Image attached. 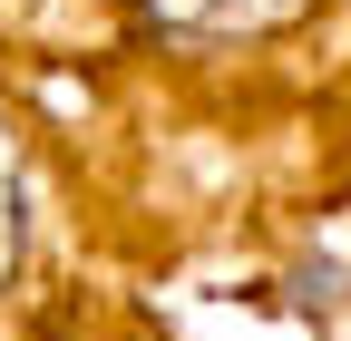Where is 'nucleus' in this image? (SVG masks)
<instances>
[{
    "mask_svg": "<svg viewBox=\"0 0 351 341\" xmlns=\"http://www.w3.org/2000/svg\"><path fill=\"white\" fill-rule=\"evenodd\" d=\"M20 234H29V176H20V147L0 137V273L20 264Z\"/></svg>",
    "mask_w": 351,
    "mask_h": 341,
    "instance_id": "f03ea898",
    "label": "nucleus"
},
{
    "mask_svg": "<svg viewBox=\"0 0 351 341\" xmlns=\"http://www.w3.org/2000/svg\"><path fill=\"white\" fill-rule=\"evenodd\" d=\"M147 10H156L166 29H186V39H244V29L293 20L302 0H147Z\"/></svg>",
    "mask_w": 351,
    "mask_h": 341,
    "instance_id": "f257e3e1",
    "label": "nucleus"
}]
</instances>
